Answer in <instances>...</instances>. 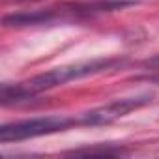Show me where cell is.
Listing matches in <instances>:
<instances>
[{"instance_id": "obj_4", "label": "cell", "mask_w": 159, "mask_h": 159, "mask_svg": "<svg viewBox=\"0 0 159 159\" xmlns=\"http://www.w3.org/2000/svg\"><path fill=\"white\" fill-rule=\"evenodd\" d=\"M148 103H152V96L124 98V99L111 101L103 107L77 114V120H79V125H107V124H112V122L124 118L125 114H129V112H133Z\"/></svg>"}, {"instance_id": "obj_3", "label": "cell", "mask_w": 159, "mask_h": 159, "mask_svg": "<svg viewBox=\"0 0 159 159\" xmlns=\"http://www.w3.org/2000/svg\"><path fill=\"white\" fill-rule=\"evenodd\" d=\"M75 125H79L77 116H60V114L19 120V122H11V124H6L0 127V140L17 142V140H26V139H36V137L66 131Z\"/></svg>"}, {"instance_id": "obj_5", "label": "cell", "mask_w": 159, "mask_h": 159, "mask_svg": "<svg viewBox=\"0 0 159 159\" xmlns=\"http://www.w3.org/2000/svg\"><path fill=\"white\" fill-rule=\"evenodd\" d=\"M144 66H146V67H152V69H157V71H159V54H157V56H153V58H148V60L144 62Z\"/></svg>"}, {"instance_id": "obj_2", "label": "cell", "mask_w": 159, "mask_h": 159, "mask_svg": "<svg viewBox=\"0 0 159 159\" xmlns=\"http://www.w3.org/2000/svg\"><path fill=\"white\" fill-rule=\"evenodd\" d=\"M135 4V0H92V2H71L60 4L54 8L45 10H32V11H19L4 17L6 26H30V25H49L58 21H71L79 17H92L105 11L122 10L125 6Z\"/></svg>"}, {"instance_id": "obj_1", "label": "cell", "mask_w": 159, "mask_h": 159, "mask_svg": "<svg viewBox=\"0 0 159 159\" xmlns=\"http://www.w3.org/2000/svg\"><path fill=\"white\" fill-rule=\"evenodd\" d=\"M118 64H122V60L116 58H99V60H92V62H81V64H71V66H62V67H54L49 69L41 75H36L32 79H26V81L15 83V84H2V103H19L30 98H36L51 88L62 86L69 81H75V79H83L88 75H96L103 69H111L116 67Z\"/></svg>"}]
</instances>
